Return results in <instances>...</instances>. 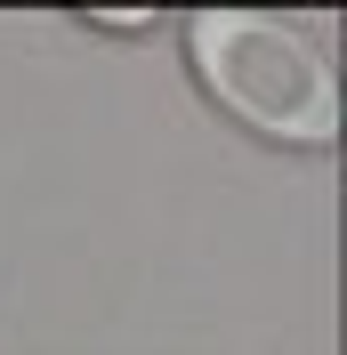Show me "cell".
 <instances>
[{
  "instance_id": "1",
  "label": "cell",
  "mask_w": 347,
  "mask_h": 355,
  "mask_svg": "<svg viewBox=\"0 0 347 355\" xmlns=\"http://www.w3.org/2000/svg\"><path fill=\"white\" fill-rule=\"evenodd\" d=\"M186 65L235 130L266 146H331L339 137V73H331L315 24L266 17V8H194L186 17Z\"/></svg>"
}]
</instances>
